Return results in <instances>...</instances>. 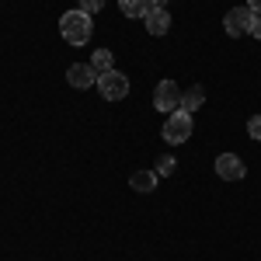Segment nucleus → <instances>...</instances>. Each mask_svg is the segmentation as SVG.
<instances>
[{
	"mask_svg": "<svg viewBox=\"0 0 261 261\" xmlns=\"http://www.w3.org/2000/svg\"><path fill=\"white\" fill-rule=\"evenodd\" d=\"M60 35L70 45H87L91 42V14H84L81 7L77 11H66L60 18Z\"/></svg>",
	"mask_w": 261,
	"mask_h": 261,
	"instance_id": "obj_1",
	"label": "nucleus"
},
{
	"mask_svg": "<svg viewBox=\"0 0 261 261\" xmlns=\"http://www.w3.org/2000/svg\"><path fill=\"white\" fill-rule=\"evenodd\" d=\"M98 91L105 101H122L129 94V77L119 73V70H108V73H98Z\"/></svg>",
	"mask_w": 261,
	"mask_h": 261,
	"instance_id": "obj_2",
	"label": "nucleus"
},
{
	"mask_svg": "<svg viewBox=\"0 0 261 261\" xmlns=\"http://www.w3.org/2000/svg\"><path fill=\"white\" fill-rule=\"evenodd\" d=\"M192 129H195L192 115L178 108V112H171L167 122H164V140H167V143H185L188 136H192Z\"/></svg>",
	"mask_w": 261,
	"mask_h": 261,
	"instance_id": "obj_3",
	"label": "nucleus"
},
{
	"mask_svg": "<svg viewBox=\"0 0 261 261\" xmlns=\"http://www.w3.org/2000/svg\"><path fill=\"white\" fill-rule=\"evenodd\" d=\"M251 18H254V11H251V7H230V11H226V18H223L226 35H230V39L247 35V32H251Z\"/></svg>",
	"mask_w": 261,
	"mask_h": 261,
	"instance_id": "obj_4",
	"label": "nucleus"
},
{
	"mask_svg": "<svg viewBox=\"0 0 261 261\" xmlns=\"http://www.w3.org/2000/svg\"><path fill=\"white\" fill-rule=\"evenodd\" d=\"M178 105H181L178 84H174V81H161V84H157V91H153V108L171 115V112H178Z\"/></svg>",
	"mask_w": 261,
	"mask_h": 261,
	"instance_id": "obj_5",
	"label": "nucleus"
},
{
	"mask_svg": "<svg viewBox=\"0 0 261 261\" xmlns=\"http://www.w3.org/2000/svg\"><path fill=\"white\" fill-rule=\"evenodd\" d=\"M66 84H70V87H77V91H87V87H94V84H98V73H94V66H91V63H73V66L66 70Z\"/></svg>",
	"mask_w": 261,
	"mask_h": 261,
	"instance_id": "obj_6",
	"label": "nucleus"
},
{
	"mask_svg": "<svg viewBox=\"0 0 261 261\" xmlns=\"http://www.w3.org/2000/svg\"><path fill=\"white\" fill-rule=\"evenodd\" d=\"M216 174H220L223 181H241L244 174H247V167H244V161L237 153H220V157H216Z\"/></svg>",
	"mask_w": 261,
	"mask_h": 261,
	"instance_id": "obj_7",
	"label": "nucleus"
},
{
	"mask_svg": "<svg viewBox=\"0 0 261 261\" xmlns=\"http://www.w3.org/2000/svg\"><path fill=\"white\" fill-rule=\"evenodd\" d=\"M202 105H205V87H199V84H195V87H188V91H181V112H188V115H192V112H199Z\"/></svg>",
	"mask_w": 261,
	"mask_h": 261,
	"instance_id": "obj_8",
	"label": "nucleus"
},
{
	"mask_svg": "<svg viewBox=\"0 0 261 261\" xmlns=\"http://www.w3.org/2000/svg\"><path fill=\"white\" fill-rule=\"evenodd\" d=\"M157 171H133V178H129V188H136V192H153L157 188Z\"/></svg>",
	"mask_w": 261,
	"mask_h": 261,
	"instance_id": "obj_9",
	"label": "nucleus"
},
{
	"mask_svg": "<svg viewBox=\"0 0 261 261\" xmlns=\"http://www.w3.org/2000/svg\"><path fill=\"white\" fill-rule=\"evenodd\" d=\"M146 21V32L150 35H167V28H171V14L167 11H153L150 18H143Z\"/></svg>",
	"mask_w": 261,
	"mask_h": 261,
	"instance_id": "obj_10",
	"label": "nucleus"
},
{
	"mask_svg": "<svg viewBox=\"0 0 261 261\" xmlns=\"http://www.w3.org/2000/svg\"><path fill=\"white\" fill-rule=\"evenodd\" d=\"M119 4H122V14L125 18H150L153 14L146 0H119Z\"/></svg>",
	"mask_w": 261,
	"mask_h": 261,
	"instance_id": "obj_11",
	"label": "nucleus"
},
{
	"mask_svg": "<svg viewBox=\"0 0 261 261\" xmlns=\"http://www.w3.org/2000/svg\"><path fill=\"white\" fill-rule=\"evenodd\" d=\"M91 66H94V73H108V70H115V66H112V53H108V49H94Z\"/></svg>",
	"mask_w": 261,
	"mask_h": 261,
	"instance_id": "obj_12",
	"label": "nucleus"
},
{
	"mask_svg": "<svg viewBox=\"0 0 261 261\" xmlns=\"http://www.w3.org/2000/svg\"><path fill=\"white\" fill-rule=\"evenodd\" d=\"M247 136L251 140H261V115H251L247 119Z\"/></svg>",
	"mask_w": 261,
	"mask_h": 261,
	"instance_id": "obj_13",
	"label": "nucleus"
},
{
	"mask_svg": "<svg viewBox=\"0 0 261 261\" xmlns=\"http://www.w3.org/2000/svg\"><path fill=\"white\" fill-rule=\"evenodd\" d=\"M101 7H105V0H81V11H84V14H91V18L98 14Z\"/></svg>",
	"mask_w": 261,
	"mask_h": 261,
	"instance_id": "obj_14",
	"label": "nucleus"
},
{
	"mask_svg": "<svg viewBox=\"0 0 261 261\" xmlns=\"http://www.w3.org/2000/svg\"><path fill=\"white\" fill-rule=\"evenodd\" d=\"M171 171H174V161L171 157H161L157 161V174H171Z\"/></svg>",
	"mask_w": 261,
	"mask_h": 261,
	"instance_id": "obj_15",
	"label": "nucleus"
},
{
	"mask_svg": "<svg viewBox=\"0 0 261 261\" xmlns=\"http://www.w3.org/2000/svg\"><path fill=\"white\" fill-rule=\"evenodd\" d=\"M247 35L261 39V14H254V18H251V32H247Z\"/></svg>",
	"mask_w": 261,
	"mask_h": 261,
	"instance_id": "obj_16",
	"label": "nucleus"
},
{
	"mask_svg": "<svg viewBox=\"0 0 261 261\" xmlns=\"http://www.w3.org/2000/svg\"><path fill=\"white\" fill-rule=\"evenodd\" d=\"M150 4V11H167V0H146Z\"/></svg>",
	"mask_w": 261,
	"mask_h": 261,
	"instance_id": "obj_17",
	"label": "nucleus"
},
{
	"mask_svg": "<svg viewBox=\"0 0 261 261\" xmlns=\"http://www.w3.org/2000/svg\"><path fill=\"white\" fill-rule=\"evenodd\" d=\"M247 7H251L254 14H261V0H247Z\"/></svg>",
	"mask_w": 261,
	"mask_h": 261,
	"instance_id": "obj_18",
	"label": "nucleus"
}]
</instances>
